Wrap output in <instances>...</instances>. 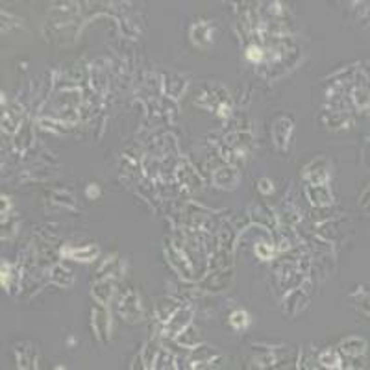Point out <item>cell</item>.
<instances>
[{"label": "cell", "instance_id": "cell-1", "mask_svg": "<svg viewBox=\"0 0 370 370\" xmlns=\"http://www.w3.org/2000/svg\"><path fill=\"white\" fill-rule=\"evenodd\" d=\"M119 309H121V315L124 319H128L130 322H137V320L141 319V305H139V300H137V294L133 291L124 296L121 300V305H119Z\"/></svg>", "mask_w": 370, "mask_h": 370}, {"label": "cell", "instance_id": "cell-2", "mask_svg": "<svg viewBox=\"0 0 370 370\" xmlns=\"http://www.w3.org/2000/svg\"><path fill=\"white\" fill-rule=\"evenodd\" d=\"M305 180H309L313 185H324L328 180V167H326V159H315L313 163H309L305 167L304 173Z\"/></svg>", "mask_w": 370, "mask_h": 370}, {"label": "cell", "instance_id": "cell-3", "mask_svg": "<svg viewBox=\"0 0 370 370\" xmlns=\"http://www.w3.org/2000/svg\"><path fill=\"white\" fill-rule=\"evenodd\" d=\"M191 309H180L168 319V324L165 328V335L167 337H174V335L182 333L185 328H187L189 320H191Z\"/></svg>", "mask_w": 370, "mask_h": 370}, {"label": "cell", "instance_id": "cell-4", "mask_svg": "<svg viewBox=\"0 0 370 370\" xmlns=\"http://www.w3.org/2000/svg\"><path fill=\"white\" fill-rule=\"evenodd\" d=\"M215 355H217V350H213L211 346H200V348H194L193 355H191V368H204L208 366L206 363H213Z\"/></svg>", "mask_w": 370, "mask_h": 370}, {"label": "cell", "instance_id": "cell-5", "mask_svg": "<svg viewBox=\"0 0 370 370\" xmlns=\"http://www.w3.org/2000/svg\"><path fill=\"white\" fill-rule=\"evenodd\" d=\"M307 196H309L311 204H313V206H319V208H322V206H330V204L333 202L330 189L326 187V185H309V187H307Z\"/></svg>", "mask_w": 370, "mask_h": 370}, {"label": "cell", "instance_id": "cell-6", "mask_svg": "<svg viewBox=\"0 0 370 370\" xmlns=\"http://www.w3.org/2000/svg\"><path fill=\"white\" fill-rule=\"evenodd\" d=\"M191 37L196 45H208L213 41V26L206 24V22H200V24H194L193 30H191Z\"/></svg>", "mask_w": 370, "mask_h": 370}, {"label": "cell", "instance_id": "cell-7", "mask_svg": "<svg viewBox=\"0 0 370 370\" xmlns=\"http://www.w3.org/2000/svg\"><path fill=\"white\" fill-rule=\"evenodd\" d=\"M239 176L235 173V168H220L215 173V183H217L218 187L222 189H230V187H235V183H237Z\"/></svg>", "mask_w": 370, "mask_h": 370}, {"label": "cell", "instance_id": "cell-8", "mask_svg": "<svg viewBox=\"0 0 370 370\" xmlns=\"http://www.w3.org/2000/svg\"><path fill=\"white\" fill-rule=\"evenodd\" d=\"M293 130V122L287 121V119H278L276 121V126H274V137H276V143H278L279 148L285 147V143L289 141V133Z\"/></svg>", "mask_w": 370, "mask_h": 370}, {"label": "cell", "instance_id": "cell-9", "mask_svg": "<svg viewBox=\"0 0 370 370\" xmlns=\"http://www.w3.org/2000/svg\"><path fill=\"white\" fill-rule=\"evenodd\" d=\"M178 307H180V304H178L174 298H163V300H159V302H157L156 313H157V317L163 320V322H167V320L178 311Z\"/></svg>", "mask_w": 370, "mask_h": 370}, {"label": "cell", "instance_id": "cell-10", "mask_svg": "<svg viewBox=\"0 0 370 370\" xmlns=\"http://www.w3.org/2000/svg\"><path fill=\"white\" fill-rule=\"evenodd\" d=\"M365 340L359 339V337H350V339L343 340V345H340V348H343V352L348 355H352V357H357V355H363L365 354Z\"/></svg>", "mask_w": 370, "mask_h": 370}, {"label": "cell", "instance_id": "cell-11", "mask_svg": "<svg viewBox=\"0 0 370 370\" xmlns=\"http://www.w3.org/2000/svg\"><path fill=\"white\" fill-rule=\"evenodd\" d=\"M52 281L58 285H61V287H67V285L72 283V274L69 269H63V267H54V270H52Z\"/></svg>", "mask_w": 370, "mask_h": 370}, {"label": "cell", "instance_id": "cell-12", "mask_svg": "<svg viewBox=\"0 0 370 370\" xmlns=\"http://www.w3.org/2000/svg\"><path fill=\"white\" fill-rule=\"evenodd\" d=\"M319 361L322 363L324 366H328V368H340V359H339V354L333 350H326L320 354Z\"/></svg>", "mask_w": 370, "mask_h": 370}, {"label": "cell", "instance_id": "cell-13", "mask_svg": "<svg viewBox=\"0 0 370 370\" xmlns=\"http://www.w3.org/2000/svg\"><path fill=\"white\" fill-rule=\"evenodd\" d=\"M111 291H113V283L111 281H100V283L95 287V296H97L98 300H100L102 304H106L107 300L111 298Z\"/></svg>", "mask_w": 370, "mask_h": 370}, {"label": "cell", "instance_id": "cell-14", "mask_svg": "<svg viewBox=\"0 0 370 370\" xmlns=\"http://www.w3.org/2000/svg\"><path fill=\"white\" fill-rule=\"evenodd\" d=\"M97 253H98L97 246H86V248L72 250L71 255H72V259H78V261H91V259H95Z\"/></svg>", "mask_w": 370, "mask_h": 370}, {"label": "cell", "instance_id": "cell-15", "mask_svg": "<svg viewBox=\"0 0 370 370\" xmlns=\"http://www.w3.org/2000/svg\"><path fill=\"white\" fill-rule=\"evenodd\" d=\"M156 368H173L174 366V357L170 355L168 350H159L157 352V361H156Z\"/></svg>", "mask_w": 370, "mask_h": 370}, {"label": "cell", "instance_id": "cell-16", "mask_svg": "<svg viewBox=\"0 0 370 370\" xmlns=\"http://www.w3.org/2000/svg\"><path fill=\"white\" fill-rule=\"evenodd\" d=\"M230 322H232V326H234V328L241 330V328H244V326L248 324V315L244 313V311H235V313L232 315Z\"/></svg>", "mask_w": 370, "mask_h": 370}, {"label": "cell", "instance_id": "cell-17", "mask_svg": "<svg viewBox=\"0 0 370 370\" xmlns=\"http://www.w3.org/2000/svg\"><path fill=\"white\" fill-rule=\"evenodd\" d=\"M157 345L154 343V340H150L147 345V350H145V355H143V361H147L148 366H154L152 363L156 361V355H157Z\"/></svg>", "mask_w": 370, "mask_h": 370}, {"label": "cell", "instance_id": "cell-18", "mask_svg": "<svg viewBox=\"0 0 370 370\" xmlns=\"http://www.w3.org/2000/svg\"><path fill=\"white\" fill-rule=\"evenodd\" d=\"M246 58H248L250 61H253V63H259V61L263 60L265 54H263V48L261 46H250L248 50H246Z\"/></svg>", "mask_w": 370, "mask_h": 370}, {"label": "cell", "instance_id": "cell-19", "mask_svg": "<svg viewBox=\"0 0 370 370\" xmlns=\"http://www.w3.org/2000/svg\"><path fill=\"white\" fill-rule=\"evenodd\" d=\"M255 253L259 255V259H270L274 252L267 243H258L255 244Z\"/></svg>", "mask_w": 370, "mask_h": 370}, {"label": "cell", "instance_id": "cell-20", "mask_svg": "<svg viewBox=\"0 0 370 370\" xmlns=\"http://www.w3.org/2000/svg\"><path fill=\"white\" fill-rule=\"evenodd\" d=\"M95 322H98L100 324V337L102 339H106V331H107V328H106V324H107V319H106V313L104 311H98V313H95Z\"/></svg>", "mask_w": 370, "mask_h": 370}, {"label": "cell", "instance_id": "cell-21", "mask_svg": "<svg viewBox=\"0 0 370 370\" xmlns=\"http://www.w3.org/2000/svg\"><path fill=\"white\" fill-rule=\"evenodd\" d=\"M183 331H185V330H183ZM185 333H187V339H185V337H178V340H180L182 345H185V346H194V345H196V333H194L191 328H189Z\"/></svg>", "mask_w": 370, "mask_h": 370}, {"label": "cell", "instance_id": "cell-22", "mask_svg": "<svg viewBox=\"0 0 370 370\" xmlns=\"http://www.w3.org/2000/svg\"><path fill=\"white\" fill-rule=\"evenodd\" d=\"M258 189L261 191V193H265V194H269V193H272V183L267 180V178H263V180H259L258 182Z\"/></svg>", "mask_w": 370, "mask_h": 370}]
</instances>
